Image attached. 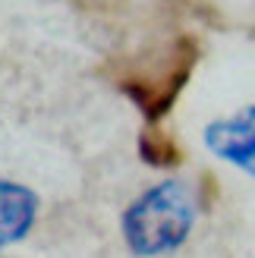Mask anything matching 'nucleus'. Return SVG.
I'll return each instance as SVG.
<instances>
[{"mask_svg":"<svg viewBox=\"0 0 255 258\" xmlns=\"http://www.w3.org/2000/svg\"><path fill=\"white\" fill-rule=\"evenodd\" d=\"M199 192L189 179H158L126 205L120 233L136 258H170L180 252L199 224Z\"/></svg>","mask_w":255,"mask_h":258,"instance_id":"obj_1","label":"nucleus"},{"mask_svg":"<svg viewBox=\"0 0 255 258\" xmlns=\"http://www.w3.org/2000/svg\"><path fill=\"white\" fill-rule=\"evenodd\" d=\"M202 145L218 161L255 179V104H246L233 113H224V117L205 123Z\"/></svg>","mask_w":255,"mask_h":258,"instance_id":"obj_2","label":"nucleus"},{"mask_svg":"<svg viewBox=\"0 0 255 258\" xmlns=\"http://www.w3.org/2000/svg\"><path fill=\"white\" fill-rule=\"evenodd\" d=\"M41 199L29 186L0 176V249L16 246L35 230Z\"/></svg>","mask_w":255,"mask_h":258,"instance_id":"obj_3","label":"nucleus"}]
</instances>
